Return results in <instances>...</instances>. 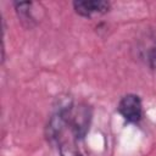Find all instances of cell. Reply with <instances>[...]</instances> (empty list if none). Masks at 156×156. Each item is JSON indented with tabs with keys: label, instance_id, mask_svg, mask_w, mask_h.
I'll list each match as a JSON object with an SVG mask.
<instances>
[{
	"label": "cell",
	"instance_id": "cell-3",
	"mask_svg": "<svg viewBox=\"0 0 156 156\" xmlns=\"http://www.w3.org/2000/svg\"><path fill=\"white\" fill-rule=\"evenodd\" d=\"M117 111L128 123H139L143 118V102L140 96L136 94L122 96L117 105Z\"/></svg>",
	"mask_w": 156,
	"mask_h": 156
},
{
	"label": "cell",
	"instance_id": "cell-1",
	"mask_svg": "<svg viewBox=\"0 0 156 156\" xmlns=\"http://www.w3.org/2000/svg\"><path fill=\"white\" fill-rule=\"evenodd\" d=\"M73 104L71 101H63L58 104V107L49 117L48 124L45 127V135L50 143L60 141L65 129L69 127V119L73 110Z\"/></svg>",
	"mask_w": 156,
	"mask_h": 156
},
{
	"label": "cell",
	"instance_id": "cell-7",
	"mask_svg": "<svg viewBox=\"0 0 156 156\" xmlns=\"http://www.w3.org/2000/svg\"><path fill=\"white\" fill-rule=\"evenodd\" d=\"M147 62L150 68L156 71V43L147 50Z\"/></svg>",
	"mask_w": 156,
	"mask_h": 156
},
{
	"label": "cell",
	"instance_id": "cell-2",
	"mask_svg": "<svg viewBox=\"0 0 156 156\" xmlns=\"http://www.w3.org/2000/svg\"><path fill=\"white\" fill-rule=\"evenodd\" d=\"M93 117V108L85 102L79 104L77 107H73L71 119H69V127L73 133V135L77 139H83L90 127Z\"/></svg>",
	"mask_w": 156,
	"mask_h": 156
},
{
	"label": "cell",
	"instance_id": "cell-4",
	"mask_svg": "<svg viewBox=\"0 0 156 156\" xmlns=\"http://www.w3.org/2000/svg\"><path fill=\"white\" fill-rule=\"evenodd\" d=\"M73 9L77 15L82 17L90 18L95 15H104L108 12L111 4L104 0H85V1H73Z\"/></svg>",
	"mask_w": 156,
	"mask_h": 156
},
{
	"label": "cell",
	"instance_id": "cell-5",
	"mask_svg": "<svg viewBox=\"0 0 156 156\" xmlns=\"http://www.w3.org/2000/svg\"><path fill=\"white\" fill-rule=\"evenodd\" d=\"M15 6V11L18 16V20L21 21V23L27 27V28H32L33 26H35V18L33 16L32 12V6L33 2L30 1H17L13 2Z\"/></svg>",
	"mask_w": 156,
	"mask_h": 156
},
{
	"label": "cell",
	"instance_id": "cell-6",
	"mask_svg": "<svg viewBox=\"0 0 156 156\" xmlns=\"http://www.w3.org/2000/svg\"><path fill=\"white\" fill-rule=\"evenodd\" d=\"M58 149H60V155L61 156H83L80 151L71 143L68 141H60L58 143Z\"/></svg>",
	"mask_w": 156,
	"mask_h": 156
}]
</instances>
